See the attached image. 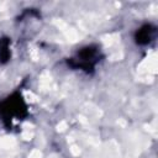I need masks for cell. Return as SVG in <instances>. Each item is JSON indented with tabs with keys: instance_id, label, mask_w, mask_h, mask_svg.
Segmentation results:
<instances>
[{
	"instance_id": "obj_2",
	"label": "cell",
	"mask_w": 158,
	"mask_h": 158,
	"mask_svg": "<svg viewBox=\"0 0 158 158\" xmlns=\"http://www.w3.org/2000/svg\"><path fill=\"white\" fill-rule=\"evenodd\" d=\"M100 49L98 46H86L81 48L73 58L68 60V63L73 68H79L85 72L93 70L94 67L100 60Z\"/></svg>"
},
{
	"instance_id": "obj_3",
	"label": "cell",
	"mask_w": 158,
	"mask_h": 158,
	"mask_svg": "<svg viewBox=\"0 0 158 158\" xmlns=\"http://www.w3.org/2000/svg\"><path fill=\"white\" fill-rule=\"evenodd\" d=\"M156 32H157V30L153 25L146 23L142 27H139V30H137V32L135 35L136 42L138 44H148L154 40Z\"/></svg>"
},
{
	"instance_id": "obj_1",
	"label": "cell",
	"mask_w": 158,
	"mask_h": 158,
	"mask_svg": "<svg viewBox=\"0 0 158 158\" xmlns=\"http://www.w3.org/2000/svg\"><path fill=\"white\" fill-rule=\"evenodd\" d=\"M27 114L26 104L20 94H12L0 104V116L4 121L11 123L12 120H20Z\"/></svg>"
},
{
	"instance_id": "obj_4",
	"label": "cell",
	"mask_w": 158,
	"mask_h": 158,
	"mask_svg": "<svg viewBox=\"0 0 158 158\" xmlns=\"http://www.w3.org/2000/svg\"><path fill=\"white\" fill-rule=\"evenodd\" d=\"M10 58V42L7 38H0V62H6Z\"/></svg>"
}]
</instances>
